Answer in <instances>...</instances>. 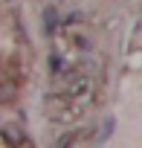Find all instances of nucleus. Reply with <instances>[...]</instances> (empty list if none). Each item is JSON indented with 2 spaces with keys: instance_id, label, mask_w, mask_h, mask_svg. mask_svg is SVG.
Listing matches in <instances>:
<instances>
[{
  "instance_id": "nucleus-1",
  "label": "nucleus",
  "mask_w": 142,
  "mask_h": 148,
  "mask_svg": "<svg viewBox=\"0 0 142 148\" xmlns=\"http://www.w3.org/2000/svg\"><path fill=\"white\" fill-rule=\"evenodd\" d=\"M41 21H44V32H46V35H52V32H55V26H58V12H55V6H46V9H44V15H41Z\"/></svg>"
},
{
  "instance_id": "nucleus-2",
  "label": "nucleus",
  "mask_w": 142,
  "mask_h": 148,
  "mask_svg": "<svg viewBox=\"0 0 142 148\" xmlns=\"http://www.w3.org/2000/svg\"><path fill=\"white\" fill-rule=\"evenodd\" d=\"M76 136H79L76 131H70V134H64V136H61V142H58L55 148H73V145H76Z\"/></svg>"
},
{
  "instance_id": "nucleus-3",
  "label": "nucleus",
  "mask_w": 142,
  "mask_h": 148,
  "mask_svg": "<svg viewBox=\"0 0 142 148\" xmlns=\"http://www.w3.org/2000/svg\"><path fill=\"white\" fill-rule=\"evenodd\" d=\"M113 128H116V119H107V122H104V128H102L99 142H107V139H110V134H113Z\"/></svg>"
}]
</instances>
